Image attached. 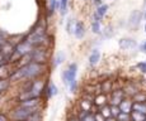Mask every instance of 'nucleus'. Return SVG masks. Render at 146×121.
Instances as JSON below:
<instances>
[{
    "instance_id": "obj_1",
    "label": "nucleus",
    "mask_w": 146,
    "mask_h": 121,
    "mask_svg": "<svg viewBox=\"0 0 146 121\" xmlns=\"http://www.w3.org/2000/svg\"><path fill=\"white\" fill-rule=\"evenodd\" d=\"M76 75H78V64L76 63H70L69 67L61 73V78L62 82L69 87L71 92L76 91L78 82H76Z\"/></svg>"
},
{
    "instance_id": "obj_2",
    "label": "nucleus",
    "mask_w": 146,
    "mask_h": 121,
    "mask_svg": "<svg viewBox=\"0 0 146 121\" xmlns=\"http://www.w3.org/2000/svg\"><path fill=\"white\" fill-rule=\"evenodd\" d=\"M37 112V109H29V107H24V106L19 105L17 109L13 110L12 114V120L13 121H26L31 116Z\"/></svg>"
},
{
    "instance_id": "obj_3",
    "label": "nucleus",
    "mask_w": 146,
    "mask_h": 121,
    "mask_svg": "<svg viewBox=\"0 0 146 121\" xmlns=\"http://www.w3.org/2000/svg\"><path fill=\"white\" fill-rule=\"evenodd\" d=\"M29 60L31 62H37V63L44 64L47 62V52L42 47L33 48V50L29 53Z\"/></svg>"
},
{
    "instance_id": "obj_4",
    "label": "nucleus",
    "mask_w": 146,
    "mask_h": 121,
    "mask_svg": "<svg viewBox=\"0 0 146 121\" xmlns=\"http://www.w3.org/2000/svg\"><path fill=\"white\" fill-rule=\"evenodd\" d=\"M118 46H119V48L123 50H131V49L136 48L137 43L132 38H122L118 41Z\"/></svg>"
},
{
    "instance_id": "obj_5",
    "label": "nucleus",
    "mask_w": 146,
    "mask_h": 121,
    "mask_svg": "<svg viewBox=\"0 0 146 121\" xmlns=\"http://www.w3.org/2000/svg\"><path fill=\"white\" fill-rule=\"evenodd\" d=\"M142 20V13L140 12V10H133L132 13H131L130 18H128V25H130V28H137L140 24V22Z\"/></svg>"
},
{
    "instance_id": "obj_6",
    "label": "nucleus",
    "mask_w": 146,
    "mask_h": 121,
    "mask_svg": "<svg viewBox=\"0 0 146 121\" xmlns=\"http://www.w3.org/2000/svg\"><path fill=\"white\" fill-rule=\"evenodd\" d=\"M125 91L122 90H116V91H112V96H111V105H117L118 106L121 103V101L125 98Z\"/></svg>"
},
{
    "instance_id": "obj_7",
    "label": "nucleus",
    "mask_w": 146,
    "mask_h": 121,
    "mask_svg": "<svg viewBox=\"0 0 146 121\" xmlns=\"http://www.w3.org/2000/svg\"><path fill=\"white\" fill-rule=\"evenodd\" d=\"M72 34L75 35L76 39H83L84 38V35H85V27H84V24L81 23V22H76L74 33H72Z\"/></svg>"
},
{
    "instance_id": "obj_8",
    "label": "nucleus",
    "mask_w": 146,
    "mask_h": 121,
    "mask_svg": "<svg viewBox=\"0 0 146 121\" xmlns=\"http://www.w3.org/2000/svg\"><path fill=\"white\" fill-rule=\"evenodd\" d=\"M132 103H133V101L128 100V98H123V100L121 101V103L118 105V107L122 112L131 114V111H132Z\"/></svg>"
},
{
    "instance_id": "obj_9",
    "label": "nucleus",
    "mask_w": 146,
    "mask_h": 121,
    "mask_svg": "<svg viewBox=\"0 0 146 121\" xmlns=\"http://www.w3.org/2000/svg\"><path fill=\"white\" fill-rule=\"evenodd\" d=\"M38 105H40V97H35V98H29V100L21 101V106H24V107L37 109Z\"/></svg>"
},
{
    "instance_id": "obj_10",
    "label": "nucleus",
    "mask_w": 146,
    "mask_h": 121,
    "mask_svg": "<svg viewBox=\"0 0 146 121\" xmlns=\"http://www.w3.org/2000/svg\"><path fill=\"white\" fill-rule=\"evenodd\" d=\"M100 61V52L99 49H93V52L89 56V64L90 66H97Z\"/></svg>"
},
{
    "instance_id": "obj_11",
    "label": "nucleus",
    "mask_w": 146,
    "mask_h": 121,
    "mask_svg": "<svg viewBox=\"0 0 146 121\" xmlns=\"http://www.w3.org/2000/svg\"><path fill=\"white\" fill-rule=\"evenodd\" d=\"M64 61H65V53H64V52H58L57 54L53 57V60H52V66H53V67L60 66L61 63H64Z\"/></svg>"
},
{
    "instance_id": "obj_12",
    "label": "nucleus",
    "mask_w": 146,
    "mask_h": 121,
    "mask_svg": "<svg viewBox=\"0 0 146 121\" xmlns=\"http://www.w3.org/2000/svg\"><path fill=\"white\" fill-rule=\"evenodd\" d=\"M67 4L69 0H58V12H60L61 16H65L67 13Z\"/></svg>"
},
{
    "instance_id": "obj_13",
    "label": "nucleus",
    "mask_w": 146,
    "mask_h": 121,
    "mask_svg": "<svg viewBox=\"0 0 146 121\" xmlns=\"http://www.w3.org/2000/svg\"><path fill=\"white\" fill-rule=\"evenodd\" d=\"M109 7L107 4H102L99 5V7H97V10H95V14H97L98 16H99L100 19H103V16L107 14V12H108Z\"/></svg>"
},
{
    "instance_id": "obj_14",
    "label": "nucleus",
    "mask_w": 146,
    "mask_h": 121,
    "mask_svg": "<svg viewBox=\"0 0 146 121\" xmlns=\"http://www.w3.org/2000/svg\"><path fill=\"white\" fill-rule=\"evenodd\" d=\"M132 111H139L146 115V102H133Z\"/></svg>"
},
{
    "instance_id": "obj_15",
    "label": "nucleus",
    "mask_w": 146,
    "mask_h": 121,
    "mask_svg": "<svg viewBox=\"0 0 146 121\" xmlns=\"http://www.w3.org/2000/svg\"><path fill=\"white\" fill-rule=\"evenodd\" d=\"M10 87V80L9 78H0V94H4L5 91H8V88Z\"/></svg>"
},
{
    "instance_id": "obj_16",
    "label": "nucleus",
    "mask_w": 146,
    "mask_h": 121,
    "mask_svg": "<svg viewBox=\"0 0 146 121\" xmlns=\"http://www.w3.org/2000/svg\"><path fill=\"white\" fill-rule=\"evenodd\" d=\"M131 121H145L146 115L139 111H131Z\"/></svg>"
},
{
    "instance_id": "obj_17",
    "label": "nucleus",
    "mask_w": 146,
    "mask_h": 121,
    "mask_svg": "<svg viewBox=\"0 0 146 121\" xmlns=\"http://www.w3.org/2000/svg\"><path fill=\"white\" fill-rule=\"evenodd\" d=\"M92 32L94 34H102V25H100V20H94L92 22Z\"/></svg>"
},
{
    "instance_id": "obj_18",
    "label": "nucleus",
    "mask_w": 146,
    "mask_h": 121,
    "mask_svg": "<svg viewBox=\"0 0 146 121\" xmlns=\"http://www.w3.org/2000/svg\"><path fill=\"white\" fill-rule=\"evenodd\" d=\"M107 103V96L106 95H103V94H100V95H98V96H95L94 98V105H97V106H104Z\"/></svg>"
},
{
    "instance_id": "obj_19",
    "label": "nucleus",
    "mask_w": 146,
    "mask_h": 121,
    "mask_svg": "<svg viewBox=\"0 0 146 121\" xmlns=\"http://www.w3.org/2000/svg\"><path fill=\"white\" fill-rule=\"evenodd\" d=\"M132 100L133 102H146V94L139 91L137 94H135L132 96Z\"/></svg>"
},
{
    "instance_id": "obj_20",
    "label": "nucleus",
    "mask_w": 146,
    "mask_h": 121,
    "mask_svg": "<svg viewBox=\"0 0 146 121\" xmlns=\"http://www.w3.org/2000/svg\"><path fill=\"white\" fill-rule=\"evenodd\" d=\"M75 24H76V22H75L74 19H67V22H66V32L69 33V34H72V33H74Z\"/></svg>"
},
{
    "instance_id": "obj_21",
    "label": "nucleus",
    "mask_w": 146,
    "mask_h": 121,
    "mask_svg": "<svg viewBox=\"0 0 146 121\" xmlns=\"http://www.w3.org/2000/svg\"><path fill=\"white\" fill-rule=\"evenodd\" d=\"M80 105H81V109H83V111L90 112V110H92V101H89V100H81Z\"/></svg>"
},
{
    "instance_id": "obj_22",
    "label": "nucleus",
    "mask_w": 146,
    "mask_h": 121,
    "mask_svg": "<svg viewBox=\"0 0 146 121\" xmlns=\"http://www.w3.org/2000/svg\"><path fill=\"white\" fill-rule=\"evenodd\" d=\"M99 112L106 117V119H107V117H111L112 116V114H111V106H108V105L102 106V109L99 110Z\"/></svg>"
},
{
    "instance_id": "obj_23",
    "label": "nucleus",
    "mask_w": 146,
    "mask_h": 121,
    "mask_svg": "<svg viewBox=\"0 0 146 121\" xmlns=\"http://www.w3.org/2000/svg\"><path fill=\"white\" fill-rule=\"evenodd\" d=\"M47 94H48V96L50 97H53V96H56V95L58 94V91H57V87H56L55 83H50V86H48V88H47Z\"/></svg>"
},
{
    "instance_id": "obj_24",
    "label": "nucleus",
    "mask_w": 146,
    "mask_h": 121,
    "mask_svg": "<svg viewBox=\"0 0 146 121\" xmlns=\"http://www.w3.org/2000/svg\"><path fill=\"white\" fill-rule=\"evenodd\" d=\"M116 119L118 121H131V115L127 114V112H122V111H121Z\"/></svg>"
},
{
    "instance_id": "obj_25",
    "label": "nucleus",
    "mask_w": 146,
    "mask_h": 121,
    "mask_svg": "<svg viewBox=\"0 0 146 121\" xmlns=\"http://www.w3.org/2000/svg\"><path fill=\"white\" fill-rule=\"evenodd\" d=\"M102 92L107 94V92H112V82L111 81H104L102 85Z\"/></svg>"
},
{
    "instance_id": "obj_26",
    "label": "nucleus",
    "mask_w": 146,
    "mask_h": 121,
    "mask_svg": "<svg viewBox=\"0 0 146 121\" xmlns=\"http://www.w3.org/2000/svg\"><path fill=\"white\" fill-rule=\"evenodd\" d=\"M80 120L81 121H95L94 115L90 114V112H86V111H84V114L80 116Z\"/></svg>"
},
{
    "instance_id": "obj_27",
    "label": "nucleus",
    "mask_w": 146,
    "mask_h": 121,
    "mask_svg": "<svg viewBox=\"0 0 146 121\" xmlns=\"http://www.w3.org/2000/svg\"><path fill=\"white\" fill-rule=\"evenodd\" d=\"M102 34L104 35V38H112L114 34V32H113V28L109 25V27H107L104 30H102Z\"/></svg>"
},
{
    "instance_id": "obj_28",
    "label": "nucleus",
    "mask_w": 146,
    "mask_h": 121,
    "mask_svg": "<svg viewBox=\"0 0 146 121\" xmlns=\"http://www.w3.org/2000/svg\"><path fill=\"white\" fill-rule=\"evenodd\" d=\"M58 10V0H50V12L52 14Z\"/></svg>"
},
{
    "instance_id": "obj_29",
    "label": "nucleus",
    "mask_w": 146,
    "mask_h": 121,
    "mask_svg": "<svg viewBox=\"0 0 146 121\" xmlns=\"http://www.w3.org/2000/svg\"><path fill=\"white\" fill-rule=\"evenodd\" d=\"M7 33L5 32H3V30H0V50H1V48L4 47V44L7 43Z\"/></svg>"
},
{
    "instance_id": "obj_30",
    "label": "nucleus",
    "mask_w": 146,
    "mask_h": 121,
    "mask_svg": "<svg viewBox=\"0 0 146 121\" xmlns=\"http://www.w3.org/2000/svg\"><path fill=\"white\" fill-rule=\"evenodd\" d=\"M119 112H121V110H119L118 106H117V105H111V114H112V116L117 117Z\"/></svg>"
},
{
    "instance_id": "obj_31",
    "label": "nucleus",
    "mask_w": 146,
    "mask_h": 121,
    "mask_svg": "<svg viewBox=\"0 0 146 121\" xmlns=\"http://www.w3.org/2000/svg\"><path fill=\"white\" fill-rule=\"evenodd\" d=\"M136 67H137V69H139L140 72L146 73V61H144V62H139Z\"/></svg>"
},
{
    "instance_id": "obj_32",
    "label": "nucleus",
    "mask_w": 146,
    "mask_h": 121,
    "mask_svg": "<svg viewBox=\"0 0 146 121\" xmlns=\"http://www.w3.org/2000/svg\"><path fill=\"white\" fill-rule=\"evenodd\" d=\"M94 120L95 121H106V117L103 116L100 112H97V114H94Z\"/></svg>"
},
{
    "instance_id": "obj_33",
    "label": "nucleus",
    "mask_w": 146,
    "mask_h": 121,
    "mask_svg": "<svg viewBox=\"0 0 146 121\" xmlns=\"http://www.w3.org/2000/svg\"><path fill=\"white\" fill-rule=\"evenodd\" d=\"M5 63H9L7 60V57H5L4 54H3V52L0 50V66H3V64H5Z\"/></svg>"
},
{
    "instance_id": "obj_34",
    "label": "nucleus",
    "mask_w": 146,
    "mask_h": 121,
    "mask_svg": "<svg viewBox=\"0 0 146 121\" xmlns=\"http://www.w3.org/2000/svg\"><path fill=\"white\" fill-rule=\"evenodd\" d=\"M140 49H141V52H144V53H146V41L144 42V43L141 44V47H140Z\"/></svg>"
},
{
    "instance_id": "obj_35",
    "label": "nucleus",
    "mask_w": 146,
    "mask_h": 121,
    "mask_svg": "<svg viewBox=\"0 0 146 121\" xmlns=\"http://www.w3.org/2000/svg\"><path fill=\"white\" fill-rule=\"evenodd\" d=\"M0 121H9V120H8V117L4 114H0Z\"/></svg>"
},
{
    "instance_id": "obj_36",
    "label": "nucleus",
    "mask_w": 146,
    "mask_h": 121,
    "mask_svg": "<svg viewBox=\"0 0 146 121\" xmlns=\"http://www.w3.org/2000/svg\"><path fill=\"white\" fill-rule=\"evenodd\" d=\"M93 3L97 5V7H99V5L103 4V0H93Z\"/></svg>"
},
{
    "instance_id": "obj_37",
    "label": "nucleus",
    "mask_w": 146,
    "mask_h": 121,
    "mask_svg": "<svg viewBox=\"0 0 146 121\" xmlns=\"http://www.w3.org/2000/svg\"><path fill=\"white\" fill-rule=\"evenodd\" d=\"M106 121H118L116 119V117H113V116H111V117H107L106 119Z\"/></svg>"
},
{
    "instance_id": "obj_38",
    "label": "nucleus",
    "mask_w": 146,
    "mask_h": 121,
    "mask_svg": "<svg viewBox=\"0 0 146 121\" xmlns=\"http://www.w3.org/2000/svg\"><path fill=\"white\" fill-rule=\"evenodd\" d=\"M26 121H37V119H35V117H29V119L26 120Z\"/></svg>"
},
{
    "instance_id": "obj_39",
    "label": "nucleus",
    "mask_w": 146,
    "mask_h": 121,
    "mask_svg": "<svg viewBox=\"0 0 146 121\" xmlns=\"http://www.w3.org/2000/svg\"><path fill=\"white\" fill-rule=\"evenodd\" d=\"M70 121H81V120H80V119H78V117H74V119H71Z\"/></svg>"
},
{
    "instance_id": "obj_40",
    "label": "nucleus",
    "mask_w": 146,
    "mask_h": 121,
    "mask_svg": "<svg viewBox=\"0 0 146 121\" xmlns=\"http://www.w3.org/2000/svg\"><path fill=\"white\" fill-rule=\"evenodd\" d=\"M142 18H144V19H145V22H146V13L142 14Z\"/></svg>"
},
{
    "instance_id": "obj_41",
    "label": "nucleus",
    "mask_w": 146,
    "mask_h": 121,
    "mask_svg": "<svg viewBox=\"0 0 146 121\" xmlns=\"http://www.w3.org/2000/svg\"><path fill=\"white\" fill-rule=\"evenodd\" d=\"M145 33H146V23H145Z\"/></svg>"
},
{
    "instance_id": "obj_42",
    "label": "nucleus",
    "mask_w": 146,
    "mask_h": 121,
    "mask_svg": "<svg viewBox=\"0 0 146 121\" xmlns=\"http://www.w3.org/2000/svg\"><path fill=\"white\" fill-rule=\"evenodd\" d=\"M145 4H146V0H145Z\"/></svg>"
},
{
    "instance_id": "obj_43",
    "label": "nucleus",
    "mask_w": 146,
    "mask_h": 121,
    "mask_svg": "<svg viewBox=\"0 0 146 121\" xmlns=\"http://www.w3.org/2000/svg\"><path fill=\"white\" fill-rule=\"evenodd\" d=\"M145 121H146V119H145Z\"/></svg>"
}]
</instances>
